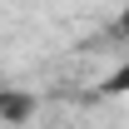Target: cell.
<instances>
[{
    "mask_svg": "<svg viewBox=\"0 0 129 129\" xmlns=\"http://www.w3.org/2000/svg\"><path fill=\"white\" fill-rule=\"evenodd\" d=\"M99 94H109V99H119V94H129V50H124V60L114 64L109 75L99 80Z\"/></svg>",
    "mask_w": 129,
    "mask_h": 129,
    "instance_id": "6da1fadb",
    "label": "cell"
},
{
    "mask_svg": "<svg viewBox=\"0 0 129 129\" xmlns=\"http://www.w3.org/2000/svg\"><path fill=\"white\" fill-rule=\"evenodd\" d=\"M35 99L30 94H0V119H30Z\"/></svg>",
    "mask_w": 129,
    "mask_h": 129,
    "instance_id": "7a4b0ae2",
    "label": "cell"
},
{
    "mask_svg": "<svg viewBox=\"0 0 129 129\" xmlns=\"http://www.w3.org/2000/svg\"><path fill=\"white\" fill-rule=\"evenodd\" d=\"M119 30L129 35V5H124V10H119Z\"/></svg>",
    "mask_w": 129,
    "mask_h": 129,
    "instance_id": "3957f363",
    "label": "cell"
}]
</instances>
